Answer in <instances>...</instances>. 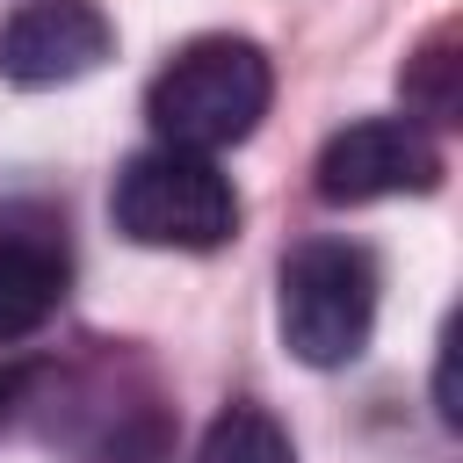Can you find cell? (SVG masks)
I'll return each instance as SVG.
<instances>
[{
  "instance_id": "cell-1",
  "label": "cell",
  "mask_w": 463,
  "mask_h": 463,
  "mask_svg": "<svg viewBox=\"0 0 463 463\" xmlns=\"http://www.w3.org/2000/svg\"><path fill=\"white\" fill-rule=\"evenodd\" d=\"M268 101H275V65L253 36H195L145 87L152 137L181 152H224L253 137Z\"/></svg>"
},
{
  "instance_id": "cell-2",
  "label": "cell",
  "mask_w": 463,
  "mask_h": 463,
  "mask_svg": "<svg viewBox=\"0 0 463 463\" xmlns=\"http://www.w3.org/2000/svg\"><path fill=\"white\" fill-rule=\"evenodd\" d=\"M275 326L304 369H347L376 333V260L354 239H304L282 260Z\"/></svg>"
},
{
  "instance_id": "cell-3",
  "label": "cell",
  "mask_w": 463,
  "mask_h": 463,
  "mask_svg": "<svg viewBox=\"0 0 463 463\" xmlns=\"http://www.w3.org/2000/svg\"><path fill=\"white\" fill-rule=\"evenodd\" d=\"M109 217L130 246H174V253H210L239 232V195L217 174L210 152H181V145H152L137 152L116 188H109Z\"/></svg>"
},
{
  "instance_id": "cell-4",
  "label": "cell",
  "mask_w": 463,
  "mask_h": 463,
  "mask_svg": "<svg viewBox=\"0 0 463 463\" xmlns=\"http://www.w3.org/2000/svg\"><path fill=\"white\" fill-rule=\"evenodd\" d=\"M311 188L333 210L383 203V195H427V188H441V145L412 116H362V123L326 137Z\"/></svg>"
},
{
  "instance_id": "cell-5",
  "label": "cell",
  "mask_w": 463,
  "mask_h": 463,
  "mask_svg": "<svg viewBox=\"0 0 463 463\" xmlns=\"http://www.w3.org/2000/svg\"><path fill=\"white\" fill-rule=\"evenodd\" d=\"M116 51V22L94 0H22L0 22V80L7 87H72Z\"/></svg>"
},
{
  "instance_id": "cell-6",
  "label": "cell",
  "mask_w": 463,
  "mask_h": 463,
  "mask_svg": "<svg viewBox=\"0 0 463 463\" xmlns=\"http://www.w3.org/2000/svg\"><path fill=\"white\" fill-rule=\"evenodd\" d=\"M65 304V253L51 239H0V347L29 340Z\"/></svg>"
},
{
  "instance_id": "cell-7",
  "label": "cell",
  "mask_w": 463,
  "mask_h": 463,
  "mask_svg": "<svg viewBox=\"0 0 463 463\" xmlns=\"http://www.w3.org/2000/svg\"><path fill=\"white\" fill-rule=\"evenodd\" d=\"M398 94H405V116H412V123H434V130L456 123V109H463V29H456V22H441V29L405 58Z\"/></svg>"
},
{
  "instance_id": "cell-8",
  "label": "cell",
  "mask_w": 463,
  "mask_h": 463,
  "mask_svg": "<svg viewBox=\"0 0 463 463\" xmlns=\"http://www.w3.org/2000/svg\"><path fill=\"white\" fill-rule=\"evenodd\" d=\"M195 463H297V449H289V434H282L275 412H260V405H232V412L210 420Z\"/></svg>"
},
{
  "instance_id": "cell-9",
  "label": "cell",
  "mask_w": 463,
  "mask_h": 463,
  "mask_svg": "<svg viewBox=\"0 0 463 463\" xmlns=\"http://www.w3.org/2000/svg\"><path fill=\"white\" fill-rule=\"evenodd\" d=\"M434 412H441V427H463V405H456V318H449L441 354H434Z\"/></svg>"
},
{
  "instance_id": "cell-10",
  "label": "cell",
  "mask_w": 463,
  "mask_h": 463,
  "mask_svg": "<svg viewBox=\"0 0 463 463\" xmlns=\"http://www.w3.org/2000/svg\"><path fill=\"white\" fill-rule=\"evenodd\" d=\"M29 391H36V369L29 362H0V420H14L29 405Z\"/></svg>"
}]
</instances>
